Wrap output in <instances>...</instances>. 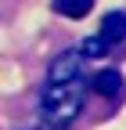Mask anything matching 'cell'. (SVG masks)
Segmentation results:
<instances>
[{
  "label": "cell",
  "instance_id": "cell-1",
  "mask_svg": "<svg viewBox=\"0 0 126 130\" xmlns=\"http://www.w3.org/2000/svg\"><path fill=\"white\" fill-rule=\"evenodd\" d=\"M83 76L69 83H47L40 94V119L47 130H65L83 112Z\"/></svg>",
  "mask_w": 126,
  "mask_h": 130
},
{
  "label": "cell",
  "instance_id": "cell-2",
  "mask_svg": "<svg viewBox=\"0 0 126 130\" xmlns=\"http://www.w3.org/2000/svg\"><path fill=\"white\" fill-rule=\"evenodd\" d=\"M83 76V54L79 51H65L51 61L47 69V83H69V79H79Z\"/></svg>",
  "mask_w": 126,
  "mask_h": 130
},
{
  "label": "cell",
  "instance_id": "cell-3",
  "mask_svg": "<svg viewBox=\"0 0 126 130\" xmlns=\"http://www.w3.org/2000/svg\"><path fill=\"white\" fill-rule=\"evenodd\" d=\"M101 40L104 43L126 40V11H108L104 18H101Z\"/></svg>",
  "mask_w": 126,
  "mask_h": 130
},
{
  "label": "cell",
  "instance_id": "cell-4",
  "mask_svg": "<svg viewBox=\"0 0 126 130\" xmlns=\"http://www.w3.org/2000/svg\"><path fill=\"white\" fill-rule=\"evenodd\" d=\"M94 90H97L101 98H119L122 94V72L119 69H101L97 76H94Z\"/></svg>",
  "mask_w": 126,
  "mask_h": 130
},
{
  "label": "cell",
  "instance_id": "cell-5",
  "mask_svg": "<svg viewBox=\"0 0 126 130\" xmlns=\"http://www.w3.org/2000/svg\"><path fill=\"white\" fill-rule=\"evenodd\" d=\"M54 11L65 18H83L94 11V0H54Z\"/></svg>",
  "mask_w": 126,
  "mask_h": 130
},
{
  "label": "cell",
  "instance_id": "cell-6",
  "mask_svg": "<svg viewBox=\"0 0 126 130\" xmlns=\"http://www.w3.org/2000/svg\"><path fill=\"white\" fill-rule=\"evenodd\" d=\"M79 54H83V58H94V61H97V58H104V54H108V43H104L101 36H87V40L79 43Z\"/></svg>",
  "mask_w": 126,
  "mask_h": 130
}]
</instances>
